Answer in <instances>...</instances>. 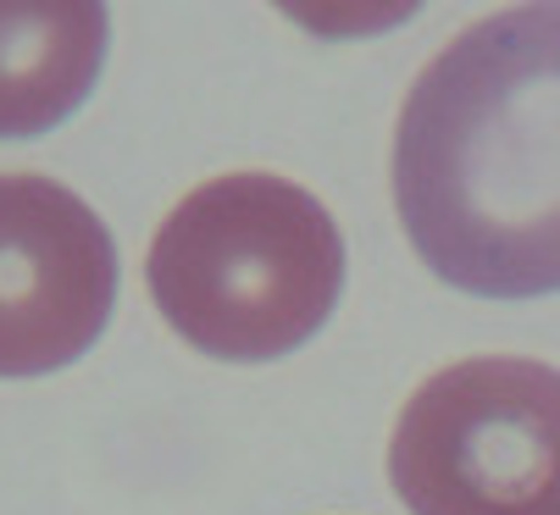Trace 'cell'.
<instances>
[{
	"label": "cell",
	"instance_id": "cell-1",
	"mask_svg": "<svg viewBox=\"0 0 560 515\" xmlns=\"http://www.w3.org/2000/svg\"><path fill=\"white\" fill-rule=\"evenodd\" d=\"M388 184L444 283L489 300L560 289V7L494 12L422 67Z\"/></svg>",
	"mask_w": 560,
	"mask_h": 515
},
{
	"label": "cell",
	"instance_id": "cell-2",
	"mask_svg": "<svg viewBox=\"0 0 560 515\" xmlns=\"http://www.w3.org/2000/svg\"><path fill=\"white\" fill-rule=\"evenodd\" d=\"M150 300L217 361H278L328 321L345 289V238L311 189L228 172L189 189L150 238Z\"/></svg>",
	"mask_w": 560,
	"mask_h": 515
},
{
	"label": "cell",
	"instance_id": "cell-3",
	"mask_svg": "<svg viewBox=\"0 0 560 515\" xmlns=\"http://www.w3.org/2000/svg\"><path fill=\"white\" fill-rule=\"evenodd\" d=\"M388 482L411 515H560V372L455 361L399 410Z\"/></svg>",
	"mask_w": 560,
	"mask_h": 515
},
{
	"label": "cell",
	"instance_id": "cell-4",
	"mask_svg": "<svg viewBox=\"0 0 560 515\" xmlns=\"http://www.w3.org/2000/svg\"><path fill=\"white\" fill-rule=\"evenodd\" d=\"M117 244L67 184L0 172V377H39L101 338Z\"/></svg>",
	"mask_w": 560,
	"mask_h": 515
},
{
	"label": "cell",
	"instance_id": "cell-5",
	"mask_svg": "<svg viewBox=\"0 0 560 515\" xmlns=\"http://www.w3.org/2000/svg\"><path fill=\"white\" fill-rule=\"evenodd\" d=\"M106 7L90 0H0V139L56 128L95 90Z\"/></svg>",
	"mask_w": 560,
	"mask_h": 515
}]
</instances>
